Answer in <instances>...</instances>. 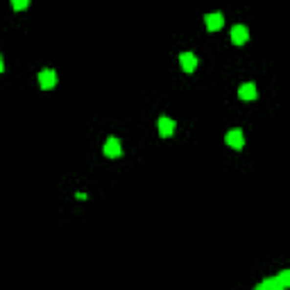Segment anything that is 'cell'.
I'll use <instances>...</instances> for the list:
<instances>
[{
	"instance_id": "6da1fadb",
	"label": "cell",
	"mask_w": 290,
	"mask_h": 290,
	"mask_svg": "<svg viewBox=\"0 0 290 290\" xmlns=\"http://www.w3.org/2000/svg\"><path fill=\"white\" fill-rule=\"evenodd\" d=\"M120 155H123L120 141H118L116 136H109V138L105 141V156H109V159H118Z\"/></svg>"
},
{
	"instance_id": "7a4b0ae2",
	"label": "cell",
	"mask_w": 290,
	"mask_h": 290,
	"mask_svg": "<svg viewBox=\"0 0 290 290\" xmlns=\"http://www.w3.org/2000/svg\"><path fill=\"white\" fill-rule=\"evenodd\" d=\"M224 141H227L229 148L243 150V145H245V136H243V132H241V130H231L227 136H224Z\"/></svg>"
},
{
	"instance_id": "3957f363",
	"label": "cell",
	"mask_w": 290,
	"mask_h": 290,
	"mask_svg": "<svg viewBox=\"0 0 290 290\" xmlns=\"http://www.w3.org/2000/svg\"><path fill=\"white\" fill-rule=\"evenodd\" d=\"M39 84H41V89H55L57 87V73L55 70H50V68L41 70V73H39Z\"/></svg>"
},
{
	"instance_id": "277c9868",
	"label": "cell",
	"mask_w": 290,
	"mask_h": 290,
	"mask_svg": "<svg viewBox=\"0 0 290 290\" xmlns=\"http://www.w3.org/2000/svg\"><path fill=\"white\" fill-rule=\"evenodd\" d=\"M204 23H206V30H209V32H216V30H220V27H223L224 16L220 12L206 14V16H204Z\"/></svg>"
},
{
	"instance_id": "5b68a950",
	"label": "cell",
	"mask_w": 290,
	"mask_h": 290,
	"mask_svg": "<svg viewBox=\"0 0 290 290\" xmlns=\"http://www.w3.org/2000/svg\"><path fill=\"white\" fill-rule=\"evenodd\" d=\"M179 64L184 68V73L191 75L193 70L198 68V57L193 55V52H181V55H179Z\"/></svg>"
},
{
	"instance_id": "8992f818",
	"label": "cell",
	"mask_w": 290,
	"mask_h": 290,
	"mask_svg": "<svg viewBox=\"0 0 290 290\" xmlns=\"http://www.w3.org/2000/svg\"><path fill=\"white\" fill-rule=\"evenodd\" d=\"M247 39H249V30H247L245 25H234V27H231V41H234L236 45L247 44Z\"/></svg>"
},
{
	"instance_id": "52a82bcc",
	"label": "cell",
	"mask_w": 290,
	"mask_h": 290,
	"mask_svg": "<svg viewBox=\"0 0 290 290\" xmlns=\"http://www.w3.org/2000/svg\"><path fill=\"white\" fill-rule=\"evenodd\" d=\"M159 134L161 136H173L175 134V120L168 116L159 118Z\"/></svg>"
},
{
	"instance_id": "ba28073f",
	"label": "cell",
	"mask_w": 290,
	"mask_h": 290,
	"mask_svg": "<svg viewBox=\"0 0 290 290\" xmlns=\"http://www.w3.org/2000/svg\"><path fill=\"white\" fill-rule=\"evenodd\" d=\"M238 98H241V100H254V98H256V87H254L252 82L241 84V89H238Z\"/></svg>"
},
{
	"instance_id": "9c48e42d",
	"label": "cell",
	"mask_w": 290,
	"mask_h": 290,
	"mask_svg": "<svg viewBox=\"0 0 290 290\" xmlns=\"http://www.w3.org/2000/svg\"><path fill=\"white\" fill-rule=\"evenodd\" d=\"M12 7L16 9V12H23V9L30 7V0H12Z\"/></svg>"
},
{
	"instance_id": "30bf717a",
	"label": "cell",
	"mask_w": 290,
	"mask_h": 290,
	"mask_svg": "<svg viewBox=\"0 0 290 290\" xmlns=\"http://www.w3.org/2000/svg\"><path fill=\"white\" fill-rule=\"evenodd\" d=\"M0 73H5V62H2V55H0Z\"/></svg>"
}]
</instances>
